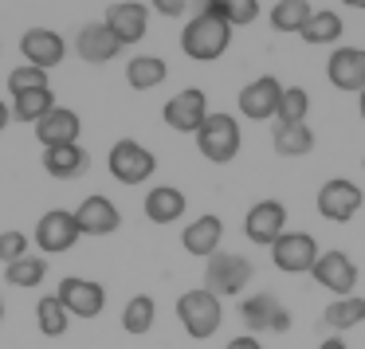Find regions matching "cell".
Returning a JSON list of instances; mask_svg holds the SVG:
<instances>
[{
  "instance_id": "1",
  "label": "cell",
  "mask_w": 365,
  "mask_h": 349,
  "mask_svg": "<svg viewBox=\"0 0 365 349\" xmlns=\"http://www.w3.org/2000/svg\"><path fill=\"white\" fill-rule=\"evenodd\" d=\"M177 322L185 325V333L192 341H208L224 325V302L212 291H205V286H192V291H185L177 298Z\"/></svg>"
},
{
  "instance_id": "2",
  "label": "cell",
  "mask_w": 365,
  "mask_h": 349,
  "mask_svg": "<svg viewBox=\"0 0 365 349\" xmlns=\"http://www.w3.org/2000/svg\"><path fill=\"white\" fill-rule=\"evenodd\" d=\"M232 43V24L220 16H192L181 32V51L192 63H212L228 51Z\"/></svg>"
},
{
  "instance_id": "3",
  "label": "cell",
  "mask_w": 365,
  "mask_h": 349,
  "mask_svg": "<svg viewBox=\"0 0 365 349\" xmlns=\"http://www.w3.org/2000/svg\"><path fill=\"white\" fill-rule=\"evenodd\" d=\"M197 150L205 161H212V165H228V161H236L240 145H244V134H240V122L232 118V114H220L212 110L205 118V126L197 130Z\"/></svg>"
},
{
  "instance_id": "4",
  "label": "cell",
  "mask_w": 365,
  "mask_h": 349,
  "mask_svg": "<svg viewBox=\"0 0 365 349\" xmlns=\"http://www.w3.org/2000/svg\"><path fill=\"white\" fill-rule=\"evenodd\" d=\"M255 267L247 255L236 251H216L212 259H205V291H212L216 298H236L247 291Z\"/></svg>"
},
{
  "instance_id": "5",
  "label": "cell",
  "mask_w": 365,
  "mask_h": 349,
  "mask_svg": "<svg viewBox=\"0 0 365 349\" xmlns=\"http://www.w3.org/2000/svg\"><path fill=\"white\" fill-rule=\"evenodd\" d=\"M106 169H110V177L118 184L134 189V184H145L153 173H158V157H153L142 142L122 137V142H114L110 153H106Z\"/></svg>"
},
{
  "instance_id": "6",
  "label": "cell",
  "mask_w": 365,
  "mask_h": 349,
  "mask_svg": "<svg viewBox=\"0 0 365 349\" xmlns=\"http://www.w3.org/2000/svg\"><path fill=\"white\" fill-rule=\"evenodd\" d=\"M361 204H365V192H361V184H354L349 177H330L314 197L318 216L330 220V224H349L361 212Z\"/></svg>"
},
{
  "instance_id": "7",
  "label": "cell",
  "mask_w": 365,
  "mask_h": 349,
  "mask_svg": "<svg viewBox=\"0 0 365 349\" xmlns=\"http://www.w3.org/2000/svg\"><path fill=\"white\" fill-rule=\"evenodd\" d=\"M240 322L247 325L252 338H259V333H287L291 330V310L271 291H259V294H247L240 302Z\"/></svg>"
},
{
  "instance_id": "8",
  "label": "cell",
  "mask_w": 365,
  "mask_h": 349,
  "mask_svg": "<svg viewBox=\"0 0 365 349\" xmlns=\"http://www.w3.org/2000/svg\"><path fill=\"white\" fill-rule=\"evenodd\" d=\"M267 251H271L275 271H283V275H310L318 255H322L318 251V239L310 231H283Z\"/></svg>"
},
{
  "instance_id": "9",
  "label": "cell",
  "mask_w": 365,
  "mask_h": 349,
  "mask_svg": "<svg viewBox=\"0 0 365 349\" xmlns=\"http://www.w3.org/2000/svg\"><path fill=\"white\" fill-rule=\"evenodd\" d=\"M36 247H40L43 255H63L71 251L75 244H79V224H75V212H67V208H48V212L40 216V224H36Z\"/></svg>"
},
{
  "instance_id": "10",
  "label": "cell",
  "mask_w": 365,
  "mask_h": 349,
  "mask_svg": "<svg viewBox=\"0 0 365 349\" xmlns=\"http://www.w3.org/2000/svg\"><path fill=\"white\" fill-rule=\"evenodd\" d=\"M310 278H314L322 291H330L334 298H346V294L357 291V263L349 259L346 251L330 247V251L318 255V263H314V271H310Z\"/></svg>"
},
{
  "instance_id": "11",
  "label": "cell",
  "mask_w": 365,
  "mask_h": 349,
  "mask_svg": "<svg viewBox=\"0 0 365 349\" xmlns=\"http://www.w3.org/2000/svg\"><path fill=\"white\" fill-rule=\"evenodd\" d=\"M208 95L200 87H185L181 95H173L165 103V110H161V118H165L169 130H177V134H197L200 126H205L208 118Z\"/></svg>"
},
{
  "instance_id": "12",
  "label": "cell",
  "mask_w": 365,
  "mask_h": 349,
  "mask_svg": "<svg viewBox=\"0 0 365 349\" xmlns=\"http://www.w3.org/2000/svg\"><path fill=\"white\" fill-rule=\"evenodd\" d=\"M103 24L110 28V36L122 48H130V43H142L145 32H150V9H145L142 0H118V4L106 9Z\"/></svg>"
},
{
  "instance_id": "13",
  "label": "cell",
  "mask_w": 365,
  "mask_h": 349,
  "mask_svg": "<svg viewBox=\"0 0 365 349\" xmlns=\"http://www.w3.org/2000/svg\"><path fill=\"white\" fill-rule=\"evenodd\" d=\"M287 231V204L283 200H255L244 216V236L255 247H271Z\"/></svg>"
},
{
  "instance_id": "14",
  "label": "cell",
  "mask_w": 365,
  "mask_h": 349,
  "mask_svg": "<svg viewBox=\"0 0 365 349\" xmlns=\"http://www.w3.org/2000/svg\"><path fill=\"white\" fill-rule=\"evenodd\" d=\"M279 98H283V83H279L275 75H259V79H252L236 95V106H240L244 118L267 122V118H275V114H279Z\"/></svg>"
},
{
  "instance_id": "15",
  "label": "cell",
  "mask_w": 365,
  "mask_h": 349,
  "mask_svg": "<svg viewBox=\"0 0 365 349\" xmlns=\"http://www.w3.org/2000/svg\"><path fill=\"white\" fill-rule=\"evenodd\" d=\"M56 294H59V302L67 306L71 318H98L103 306H106V291H103V283H95V278L67 275Z\"/></svg>"
},
{
  "instance_id": "16",
  "label": "cell",
  "mask_w": 365,
  "mask_h": 349,
  "mask_svg": "<svg viewBox=\"0 0 365 349\" xmlns=\"http://www.w3.org/2000/svg\"><path fill=\"white\" fill-rule=\"evenodd\" d=\"M20 56H24V63L51 71V67H59L67 59V40L59 32H51V28H28L20 36Z\"/></svg>"
},
{
  "instance_id": "17",
  "label": "cell",
  "mask_w": 365,
  "mask_h": 349,
  "mask_svg": "<svg viewBox=\"0 0 365 349\" xmlns=\"http://www.w3.org/2000/svg\"><path fill=\"white\" fill-rule=\"evenodd\" d=\"M326 79L330 87L346 90V95H361L365 90V48H334L326 59Z\"/></svg>"
},
{
  "instance_id": "18",
  "label": "cell",
  "mask_w": 365,
  "mask_h": 349,
  "mask_svg": "<svg viewBox=\"0 0 365 349\" xmlns=\"http://www.w3.org/2000/svg\"><path fill=\"white\" fill-rule=\"evenodd\" d=\"M75 224H79V236H110V231H118L122 212L110 197L91 192V197H83L79 208H75Z\"/></svg>"
},
{
  "instance_id": "19",
  "label": "cell",
  "mask_w": 365,
  "mask_h": 349,
  "mask_svg": "<svg viewBox=\"0 0 365 349\" xmlns=\"http://www.w3.org/2000/svg\"><path fill=\"white\" fill-rule=\"evenodd\" d=\"M220 244H224V220L212 216V212L189 220L185 231H181V247L189 255H197V259H212V255L220 251Z\"/></svg>"
},
{
  "instance_id": "20",
  "label": "cell",
  "mask_w": 365,
  "mask_h": 349,
  "mask_svg": "<svg viewBox=\"0 0 365 349\" xmlns=\"http://www.w3.org/2000/svg\"><path fill=\"white\" fill-rule=\"evenodd\" d=\"M122 51V43L110 36V28L103 24V20H91V24H83L79 32H75V56L83 59V63H110L114 56Z\"/></svg>"
},
{
  "instance_id": "21",
  "label": "cell",
  "mask_w": 365,
  "mask_h": 349,
  "mask_svg": "<svg viewBox=\"0 0 365 349\" xmlns=\"http://www.w3.org/2000/svg\"><path fill=\"white\" fill-rule=\"evenodd\" d=\"M185 208H189V197H185L177 184H153V189L145 192V200H142L145 220H150V224H161V228L181 220Z\"/></svg>"
},
{
  "instance_id": "22",
  "label": "cell",
  "mask_w": 365,
  "mask_h": 349,
  "mask_svg": "<svg viewBox=\"0 0 365 349\" xmlns=\"http://www.w3.org/2000/svg\"><path fill=\"white\" fill-rule=\"evenodd\" d=\"M79 134H83V118L75 110H67V106H56L48 118L36 122V142L43 150H51V145H75Z\"/></svg>"
},
{
  "instance_id": "23",
  "label": "cell",
  "mask_w": 365,
  "mask_h": 349,
  "mask_svg": "<svg viewBox=\"0 0 365 349\" xmlns=\"http://www.w3.org/2000/svg\"><path fill=\"white\" fill-rule=\"evenodd\" d=\"M87 165H91V157L79 142L43 150V169H48V177H56V181H75V177L87 173Z\"/></svg>"
},
{
  "instance_id": "24",
  "label": "cell",
  "mask_w": 365,
  "mask_h": 349,
  "mask_svg": "<svg viewBox=\"0 0 365 349\" xmlns=\"http://www.w3.org/2000/svg\"><path fill=\"white\" fill-rule=\"evenodd\" d=\"M271 145L279 157H307L314 150V130L307 122H275L271 130Z\"/></svg>"
},
{
  "instance_id": "25",
  "label": "cell",
  "mask_w": 365,
  "mask_h": 349,
  "mask_svg": "<svg viewBox=\"0 0 365 349\" xmlns=\"http://www.w3.org/2000/svg\"><path fill=\"white\" fill-rule=\"evenodd\" d=\"M341 32H346V24H341L338 12L330 9H314V16L307 20V28L299 32V40H307L310 48H330V43L341 40Z\"/></svg>"
},
{
  "instance_id": "26",
  "label": "cell",
  "mask_w": 365,
  "mask_h": 349,
  "mask_svg": "<svg viewBox=\"0 0 365 349\" xmlns=\"http://www.w3.org/2000/svg\"><path fill=\"white\" fill-rule=\"evenodd\" d=\"M322 322H326V330H334V333H346V330H354V325H361L365 322V298L361 294L334 298L330 306L322 310Z\"/></svg>"
},
{
  "instance_id": "27",
  "label": "cell",
  "mask_w": 365,
  "mask_h": 349,
  "mask_svg": "<svg viewBox=\"0 0 365 349\" xmlns=\"http://www.w3.org/2000/svg\"><path fill=\"white\" fill-rule=\"evenodd\" d=\"M314 16V9H310V0H275L271 4V28L283 36H299L302 28H307V20Z\"/></svg>"
},
{
  "instance_id": "28",
  "label": "cell",
  "mask_w": 365,
  "mask_h": 349,
  "mask_svg": "<svg viewBox=\"0 0 365 349\" xmlns=\"http://www.w3.org/2000/svg\"><path fill=\"white\" fill-rule=\"evenodd\" d=\"M12 118L16 122H40L56 110V90L51 87H40V90H24V95H12Z\"/></svg>"
},
{
  "instance_id": "29",
  "label": "cell",
  "mask_w": 365,
  "mask_h": 349,
  "mask_svg": "<svg viewBox=\"0 0 365 349\" xmlns=\"http://www.w3.org/2000/svg\"><path fill=\"white\" fill-rule=\"evenodd\" d=\"M43 278H48V255H32L28 251L24 259L9 263L4 267V283L16 286V291H32V286H40Z\"/></svg>"
},
{
  "instance_id": "30",
  "label": "cell",
  "mask_w": 365,
  "mask_h": 349,
  "mask_svg": "<svg viewBox=\"0 0 365 349\" xmlns=\"http://www.w3.org/2000/svg\"><path fill=\"white\" fill-rule=\"evenodd\" d=\"M165 75H169V67H165V59H158V56H134L126 63V83L134 90L161 87V83H165Z\"/></svg>"
},
{
  "instance_id": "31",
  "label": "cell",
  "mask_w": 365,
  "mask_h": 349,
  "mask_svg": "<svg viewBox=\"0 0 365 349\" xmlns=\"http://www.w3.org/2000/svg\"><path fill=\"white\" fill-rule=\"evenodd\" d=\"M36 325H40L43 338H63L67 333L71 314H67V306L59 302V294H43V298L36 302Z\"/></svg>"
},
{
  "instance_id": "32",
  "label": "cell",
  "mask_w": 365,
  "mask_h": 349,
  "mask_svg": "<svg viewBox=\"0 0 365 349\" xmlns=\"http://www.w3.org/2000/svg\"><path fill=\"white\" fill-rule=\"evenodd\" d=\"M153 322H158V302H153L150 294H134V298L126 302V310H122V330L142 338V333L153 330Z\"/></svg>"
},
{
  "instance_id": "33",
  "label": "cell",
  "mask_w": 365,
  "mask_h": 349,
  "mask_svg": "<svg viewBox=\"0 0 365 349\" xmlns=\"http://www.w3.org/2000/svg\"><path fill=\"white\" fill-rule=\"evenodd\" d=\"M307 114H310V95L307 90L302 87H283L275 122H307Z\"/></svg>"
},
{
  "instance_id": "34",
  "label": "cell",
  "mask_w": 365,
  "mask_h": 349,
  "mask_svg": "<svg viewBox=\"0 0 365 349\" xmlns=\"http://www.w3.org/2000/svg\"><path fill=\"white\" fill-rule=\"evenodd\" d=\"M40 87H48V71H40V67L20 63L9 71V95H24V90H40Z\"/></svg>"
},
{
  "instance_id": "35",
  "label": "cell",
  "mask_w": 365,
  "mask_h": 349,
  "mask_svg": "<svg viewBox=\"0 0 365 349\" xmlns=\"http://www.w3.org/2000/svg\"><path fill=\"white\" fill-rule=\"evenodd\" d=\"M28 244H32V239L24 236V231H0V263H4V267H9V263H16V259H24L28 255Z\"/></svg>"
},
{
  "instance_id": "36",
  "label": "cell",
  "mask_w": 365,
  "mask_h": 349,
  "mask_svg": "<svg viewBox=\"0 0 365 349\" xmlns=\"http://www.w3.org/2000/svg\"><path fill=\"white\" fill-rule=\"evenodd\" d=\"M259 20V0H228V24L232 28H247Z\"/></svg>"
},
{
  "instance_id": "37",
  "label": "cell",
  "mask_w": 365,
  "mask_h": 349,
  "mask_svg": "<svg viewBox=\"0 0 365 349\" xmlns=\"http://www.w3.org/2000/svg\"><path fill=\"white\" fill-rule=\"evenodd\" d=\"M150 9L158 12V16H165V20H177V16H185V12L192 9V0H150Z\"/></svg>"
},
{
  "instance_id": "38",
  "label": "cell",
  "mask_w": 365,
  "mask_h": 349,
  "mask_svg": "<svg viewBox=\"0 0 365 349\" xmlns=\"http://www.w3.org/2000/svg\"><path fill=\"white\" fill-rule=\"evenodd\" d=\"M192 9H197V16H220V20H228V0H192Z\"/></svg>"
},
{
  "instance_id": "39",
  "label": "cell",
  "mask_w": 365,
  "mask_h": 349,
  "mask_svg": "<svg viewBox=\"0 0 365 349\" xmlns=\"http://www.w3.org/2000/svg\"><path fill=\"white\" fill-rule=\"evenodd\" d=\"M224 349H263V345H259V338H252V333H240V338H232Z\"/></svg>"
},
{
  "instance_id": "40",
  "label": "cell",
  "mask_w": 365,
  "mask_h": 349,
  "mask_svg": "<svg viewBox=\"0 0 365 349\" xmlns=\"http://www.w3.org/2000/svg\"><path fill=\"white\" fill-rule=\"evenodd\" d=\"M9 122H12V106L4 103V98H0V134H4V130H9Z\"/></svg>"
},
{
  "instance_id": "41",
  "label": "cell",
  "mask_w": 365,
  "mask_h": 349,
  "mask_svg": "<svg viewBox=\"0 0 365 349\" xmlns=\"http://www.w3.org/2000/svg\"><path fill=\"white\" fill-rule=\"evenodd\" d=\"M318 349H349V345H346V341L338 338V333H330V338H326V341H322V345H318Z\"/></svg>"
},
{
  "instance_id": "42",
  "label": "cell",
  "mask_w": 365,
  "mask_h": 349,
  "mask_svg": "<svg viewBox=\"0 0 365 349\" xmlns=\"http://www.w3.org/2000/svg\"><path fill=\"white\" fill-rule=\"evenodd\" d=\"M341 4H349V9H361V12H365V0H341Z\"/></svg>"
},
{
  "instance_id": "43",
  "label": "cell",
  "mask_w": 365,
  "mask_h": 349,
  "mask_svg": "<svg viewBox=\"0 0 365 349\" xmlns=\"http://www.w3.org/2000/svg\"><path fill=\"white\" fill-rule=\"evenodd\" d=\"M357 110H361V122H365V90L357 95Z\"/></svg>"
},
{
  "instance_id": "44",
  "label": "cell",
  "mask_w": 365,
  "mask_h": 349,
  "mask_svg": "<svg viewBox=\"0 0 365 349\" xmlns=\"http://www.w3.org/2000/svg\"><path fill=\"white\" fill-rule=\"evenodd\" d=\"M0 322H4V298H0Z\"/></svg>"
}]
</instances>
